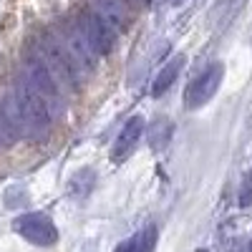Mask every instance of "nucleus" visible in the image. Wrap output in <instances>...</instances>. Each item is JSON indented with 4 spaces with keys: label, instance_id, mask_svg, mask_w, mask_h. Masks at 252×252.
Listing matches in <instances>:
<instances>
[{
    "label": "nucleus",
    "instance_id": "1",
    "mask_svg": "<svg viewBox=\"0 0 252 252\" xmlns=\"http://www.w3.org/2000/svg\"><path fill=\"white\" fill-rule=\"evenodd\" d=\"M13 96H15L20 116H23L26 134H33V136L46 134L48 126H51V106H48V101L31 86V81L26 76L15 83Z\"/></svg>",
    "mask_w": 252,
    "mask_h": 252
},
{
    "label": "nucleus",
    "instance_id": "2",
    "mask_svg": "<svg viewBox=\"0 0 252 252\" xmlns=\"http://www.w3.org/2000/svg\"><path fill=\"white\" fill-rule=\"evenodd\" d=\"M76 26L81 31V35L86 38V43L91 46V51L96 56H109L114 51L116 43V31L101 18V13L91 5V8H83L76 18Z\"/></svg>",
    "mask_w": 252,
    "mask_h": 252
},
{
    "label": "nucleus",
    "instance_id": "3",
    "mask_svg": "<svg viewBox=\"0 0 252 252\" xmlns=\"http://www.w3.org/2000/svg\"><path fill=\"white\" fill-rule=\"evenodd\" d=\"M40 56H43V61L51 66V71L56 73L58 81L63 83H73L81 78V66L76 63L73 53L66 48V43L63 40H58L56 35H43L40 38Z\"/></svg>",
    "mask_w": 252,
    "mask_h": 252
},
{
    "label": "nucleus",
    "instance_id": "4",
    "mask_svg": "<svg viewBox=\"0 0 252 252\" xmlns=\"http://www.w3.org/2000/svg\"><path fill=\"white\" fill-rule=\"evenodd\" d=\"M13 229H15V235H20L26 242H31L35 247H53L58 242V229H56L53 220L43 212L18 215L13 220Z\"/></svg>",
    "mask_w": 252,
    "mask_h": 252
},
{
    "label": "nucleus",
    "instance_id": "5",
    "mask_svg": "<svg viewBox=\"0 0 252 252\" xmlns=\"http://www.w3.org/2000/svg\"><path fill=\"white\" fill-rule=\"evenodd\" d=\"M222 76H224L222 63H209L207 68H202L184 91V106L187 109H202L204 103L217 94L220 83H222Z\"/></svg>",
    "mask_w": 252,
    "mask_h": 252
},
{
    "label": "nucleus",
    "instance_id": "6",
    "mask_svg": "<svg viewBox=\"0 0 252 252\" xmlns=\"http://www.w3.org/2000/svg\"><path fill=\"white\" fill-rule=\"evenodd\" d=\"M26 78L31 81V86L51 103H61V83L51 66L43 61V56H31L26 61Z\"/></svg>",
    "mask_w": 252,
    "mask_h": 252
},
{
    "label": "nucleus",
    "instance_id": "7",
    "mask_svg": "<svg viewBox=\"0 0 252 252\" xmlns=\"http://www.w3.org/2000/svg\"><path fill=\"white\" fill-rule=\"evenodd\" d=\"M141 134H144V116H131L129 121L124 124V129L119 131L116 141H114V149H111V159L116 164H121L126 157H129L136 144L141 141Z\"/></svg>",
    "mask_w": 252,
    "mask_h": 252
},
{
    "label": "nucleus",
    "instance_id": "8",
    "mask_svg": "<svg viewBox=\"0 0 252 252\" xmlns=\"http://www.w3.org/2000/svg\"><path fill=\"white\" fill-rule=\"evenodd\" d=\"M0 134L5 136L8 144H13L15 139H20L26 134V124H23V116L18 111L15 96H5L0 101Z\"/></svg>",
    "mask_w": 252,
    "mask_h": 252
},
{
    "label": "nucleus",
    "instance_id": "9",
    "mask_svg": "<svg viewBox=\"0 0 252 252\" xmlns=\"http://www.w3.org/2000/svg\"><path fill=\"white\" fill-rule=\"evenodd\" d=\"M66 48L73 53V58H76V63L81 66V71H91L94 66H96V53L91 51V46L86 43V38L81 35V31H78V26H68L66 28Z\"/></svg>",
    "mask_w": 252,
    "mask_h": 252
},
{
    "label": "nucleus",
    "instance_id": "10",
    "mask_svg": "<svg viewBox=\"0 0 252 252\" xmlns=\"http://www.w3.org/2000/svg\"><path fill=\"white\" fill-rule=\"evenodd\" d=\"M94 8L116 33H121L129 26V8L124 5V0H94Z\"/></svg>",
    "mask_w": 252,
    "mask_h": 252
},
{
    "label": "nucleus",
    "instance_id": "11",
    "mask_svg": "<svg viewBox=\"0 0 252 252\" xmlns=\"http://www.w3.org/2000/svg\"><path fill=\"white\" fill-rule=\"evenodd\" d=\"M184 63H187V58L179 53V56H174V58L157 73V78H154V83H152V96H154V98H157V96H164L166 91L174 86V81L179 78V73H182V68H184Z\"/></svg>",
    "mask_w": 252,
    "mask_h": 252
},
{
    "label": "nucleus",
    "instance_id": "12",
    "mask_svg": "<svg viewBox=\"0 0 252 252\" xmlns=\"http://www.w3.org/2000/svg\"><path fill=\"white\" fill-rule=\"evenodd\" d=\"M154 245H157V227L149 224L134 232L131 237H126L114 252H154Z\"/></svg>",
    "mask_w": 252,
    "mask_h": 252
},
{
    "label": "nucleus",
    "instance_id": "13",
    "mask_svg": "<svg viewBox=\"0 0 252 252\" xmlns=\"http://www.w3.org/2000/svg\"><path fill=\"white\" fill-rule=\"evenodd\" d=\"M172 134H174L172 121L166 119V116H157L154 124H152V129H149V146H152L154 152L166 149V144L172 141Z\"/></svg>",
    "mask_w": 252,
    "mask_h": 252
},
{
    "label": "nucleus",
    "instance_id": "14",
    "mask_svg": "<svg viewBox=\"0 0 252 252\" xmlns=\"http://www.w3.org/2000/svg\"><path fill=\"white\" fill-rule=\"evenodd\" d=\"M240 204L242 207H252V169L247 172L245 182H242V189H240Z\"/></svg>",
    "mask_w": 252,
    "mask_h": 252
},
{
    "label": "nucleus",
    "instance_id": "15",
    "mask_svg": "<svg viewBox=\"0 0 252 252\" xmlns=\"http://www.w3.org/2000/svg\"><path fill=\"white\" fill-rule=\"evenodd\" d=\"M174 3H177V5H179V3H184V0H174Z\"/></svg>",
    "mask_w": 252,
    "mask_h": 252
},
{
    "label": "nucleus",
    "instance_id": "16",
    "mask_svg": "<svg viewBox=\"0 0 252 252\" xmlns=\"http://www.w3.org/2000/svg\"><path fill=\"white\" fill-rule=\"evenodd\" d=\"M139 3H146V0H139Z\"/></svg>",
    "mask_w": 252,
    "mask_h": 252
}]
</instances>
